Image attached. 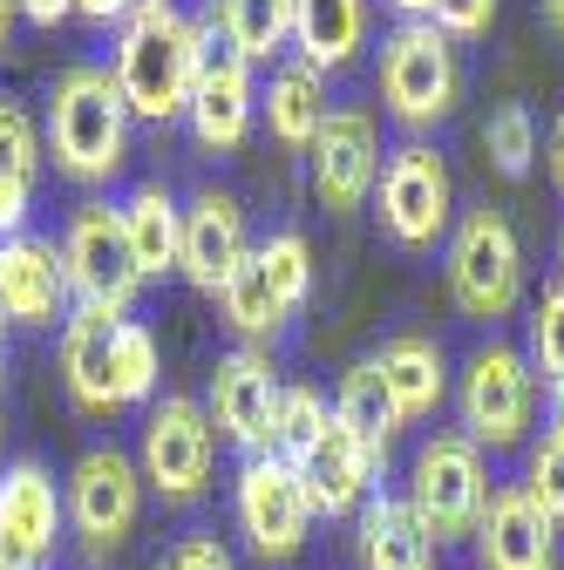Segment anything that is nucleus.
Listing matches in <instances>:
<instances>
[{
	"instance_id": "obj_1",
	"label": "nucleus",
	"mask_w": 564,
	"mask_h": 570,
	"mask_svg": "<svg viewBox=\"0 0 564 570\" xmlns=\"http://www.w3.org/2000/svg\"><path fill=\"white\" fill-rule=\"evenodd\" d=\"M41 150L55 157L68 184H109L129 164V102L109 68L76 61L55 76L48 116H41Z\"/></svg>"
},
{
	"instance_id": "obj_2",
	"label": "nucleus",
	"mask_w": 564,
	"mask_h": 570,
	"mask_svg": "<svg viewBox=\"0 0 564 570\" xmlns=\"http://www.w3.org/2000/svg\"><path fill=\"white\" fill-rule=\"evenodd\" d=\"M116 89L129 116L144 122H177L191 109V76H197V21H184L171 0L164 8H136L116 35Z\"/></svg>"
},
{
	"instance_id": "obj_3",
	"label": "nucleus",
	"mask_w": 564,
	"mask_h": 570,
	"mask_svg": "<svg viewBox=\"0 0 564 570\" xmlns=\"http://www.w3.org/2000/svg\"><path fill=\"white\" fill-rule=\"evenodd\" d=\"M489 503V462L463 428H443L415 449L408 462V510L421 517L429 543H463L476 537V517Z\"/></svg>"
},
{
	"instance_id": "obj_4",
	"label": "nucleus",
	"mask_w": 564,
	"mask_h": 570,
	"mask_svg": "<svg viewBox=\"0 0 564 570\" xmlns=\"http://www.w3.org/2000/svg\"><path fill=\"white\" fill-rule=\"evenodd\" d=\"M381 102L408 129H429L463 102V55L436 21H401L381 41Z\"/></svg>"
},
{
	"instance_id": "obj_5",
	"label": "nucleus",
	"mask_w": 564,
	"mask_h": 570,
	"mask_svg": "<svg viewBox=\"0 0 564 570\" xmlns=\"http://www.w3.org/2000/svg\"><path fill=\"white\" fill-rule=\"evenodd\" d=\"M61 517H68V530H76V543L89 557H116L136 537V523H144V469L109 442L89 449L76 469H68Z\"/></svg>"
},
{
	"instance_id": "obj_6",
	"label": "nucleus",
	"mask_w": 564,
	"mask_h": 570,
	"mask_svg": "<svg viewBox=\"0 0 564 570\" xmlns=\"http://www.w3.org/2000/svg\"><path fill=\"white\" fill-rule=\"evenodd\" d=\"M61 272H68V293H76V306H96V313L129 320L136 293H144V272H136V258H129V238H123L116 204L89 197V204L68 210Z\"/></svg>"
},
{
	"instance_id": "obj_7",
	"label": "nucleus",
	"mask_w": 564,
	"mask_h": 570,
	"mask_svg": "<svg viewBox=\"0 0 564 570\" xmlns=\"http://www.w3.org/2000/svg\"><path fill=\"white\" fill-rule=\"evenodd\" d=\"M449 293L469 320H510L524 299V252L504 210H469L449 238Z\"/></svg>"
},
{
	"instance_id": "obj_8",
	"label": "nucleus",
	"mask_w": 564,
	"mask_h": 570,
	"mask_svg": "<svg viewBox=\"0 0 564 570\" xmlns=\"http://www.w3.org/2000/svg\"><path fill=\"white\" fill-rule=\"evenodd\" d=\"M136 469H144V489H157L164 503H191V495H204L211 469H218V428H211L204 401H191V394L150 401L144 442H136Z\"/></svg>"
},
{
	"instance_id": "obj_9",
	"label": "nucleus",
	"mask_w": 564,
	"mask_h": 570,
	"mask_svg": "<svg viewBox=\"0 0 564 570\" xmlns=\"http://www.w3.org/2000/svg\"><path fill=\"white\" fill-rule=\"evenodd\" d=\"M456 407H463V435L476 449H517L531 435V414H537L531 361L504 340L476 346L469 367H463V387H456Z\"/></svg>"
},
{
	"instance_id": "obj_10",
	"label": "nucleus",
	"mask_w": 564,
	"mask_h": 570,
	"mask_svg": "<svg viewBox=\"0 0 564 570\" xmlns=\"http://www.w3.org/2000/svg\"><path fill=\"white\" fill-rule=\"evenodd\" d=\"M259 116V89H252V61L218 35V21H197V76H191V136L204 150H239L245 129Z\"/></svg>"
},
{
	"instance_id": "obj_11",
	"label": "nucleus",
	"mask_w": 564,
	"mask_h": 570,
	"mask_svg": "<svg viewBox=\"0 0 564 570\" xmlns=\"http://www.w3.org/2000/svg\"><path fill=\"white\" fill-rule=\"evenodd\" d=\"M232 510H239V530L252 537V550L265 563H293L307 550V537H313V495H307L300 469L279 462V455H252L239 469Z\"/></svg>"
},
{
	"instance_id": "obj_12",
	"label": "nucleus",
	"mask_w": 564,
	"mask_h": 570,
	"mask_svg": "<svg viewBox=\"0 0 564 570\" xmlns=\"http://www.w3.org/2000/svg\"><path fill=\"white\" fill-rule=\"evenodd\" d=\"M449 164L429 142H401L381 170V232L401 252H429L449 232Z\"/></svg>"
},
{
	"instance_id": "obj_13",
	"label": "nucleus",
	"mask_w": 564,
	"mask_h": 570,
	"mask_svg": "<svg viewBox=\"0 0 564 570\" xmlns=\"http://www.w3.org/2000/svg\"><path fill=\"white\" fill-rule=\"evenodd\" d=\"M61 489L41 462L0 469V570H55L61 550Z\"/></svg>"
},
{
	"instance_id": "obj_14",
	"label": "nucleus",
	"mask_w": 564,
	"mask_h": 570,
	"mask_svg": "<svg viewBox=\"0 0 564 570\" xmlns=\"http://www.w3.org/2000/svg\"><path fill=\"white\" fill-rule=\"evenodd\" d=\"M272 407H279V374H272V353L259 346H239L211 367V387H204V414L211 428L252 455H272Z\"/></svg>"
},
{
	"instance_id": "obj_15",
	"label": "nucleus",
	"mask_w": 564,
	"mask_h": 570,
	"mask_svg": "<svg viewBox=\"0 0 564 570\" xmlns=\"http://www.w3.org/2000/svg\"><path fill=\"white\" fill-rule=\"evenodd\" d=\"M313 190L320 204L333 210V218H347V210H361L368 190L381 184V129L368 109H327L320 136H313Z\"/></svg>"
},
{
	"instance_id": "obj_16",
	"label": "nucleus",
	"mask_w": 564,
	"mask_h": 570,
	"mask_svg": "<svg viewBox=\"0 0 564 570\" xmlns=\"http://www.w3.org/2000/svg\"><path fill=\"white\" fill-rule=\"evenodd\" d=\"M245 210L232 190H197L184 204V238H177V272L197 293H225V278L245 265Z\"/></svg>"
},
{
	"instance_id": "obj_17",
	"label": "nucleus",
	"mask_w": 564,
	"mask_h": 570,
	"mask_svg": "<svg viewBox=\"0 0 564 570\" xmlns=\"http://www.w3.org/2000/svg\"><path fill=\"white\" fill-rule=\"evenodd\" d=\"M476 557L483 570H557V523L524 495V482L489 489L476 517Z\"/></svg>"
},
{
	"instance_id": "obj_18",
	"label": "nucleus",
	"mask_w": 564,
	"mask_h": 570,
	"mask_svg": "<svg viewBox=\"0 0 564 570\" xmlns=\"http://www.w3.org/2000/svg\"><path fill=\"white\" fill-rule=\"evenodd\" d=\"M0 299H8V326H55L76 313V293H68L61 272V245L21 232L0 238Z\"/></svg>"
},
{
	"instance_id": "obj_19",
	"label": "nucleus",
	"mask_w": 564,
	"mask_h": 570,
	"mask_svg": "<svg viewBox=\"0 0 564 570\" xmlns=\"http://www.w3.org/2000/svg\"><path fill=\"white\" fill-rule=\"evenodd\" d=\"M381 462H388V455L361 449V442H354V435H347V428L327 414L320 442H313L293 469H300V482H307V495H313V517H354L368 495H375Z\"/></svg>"
},
{
	"instance_id": "obj_20",
	"label": "nucleus",
	"mask_w": 564,
	"mask_h": 570,
	"mask_svg": "<svg viewBox=\"0 0 564 570\" xmlns=\"http://www.w3.org/2000/svg\"><path fill=\"white\" fill-rule=\"evenodd\" d=\"M116 313H96V306H76L61 320V387L82 414H116L123 394H116Z\"/></svg>"
},
{
	"instance_id": "obj_21",
	"label": "nucleus",
	"mask_w": 564,
	"mask_h": 570,
	"mask_svg": "<svg viewBox=\"0 0 564 570\" xmlns=\"http://www.w3.org/2000/svg\"><path fill=\"white\" fill-rule=\"evenodd\" d=\"M41 164H48V150H41L35 116L14 96H0V238H21L28 232Z\"/></svg>"
},
{
	"instance_id": "obj_22",
	"label": "nucleus",
	"mask_w": 564,
	"mask_h": 570,
	"mask_svg": "<svg viewBox=\"0 0 564 570\" xmlns=\"http://www.w3.org/2000/svg\"><path fill=\"white\" fill-rule=\"evenodd\" d=\"M259 109H265L272 142H286V150H313V136L327 122V76H320L313 61H272V82H265Z\"/></svg>"
},
{
	"instance_id": "obj_23",
	"label": "nucleus",
	"mask_w": 564,
	"mask_h": 570,
	"mask_svg": "<svg viewBox=\"0 0 564 570\" xmlns=\"http://www.w3.org/2000/svg\"><path fill=\"white\" fill-rule=\"evenodd\" d=\"M375 367H381V381H388V394H395L401 428L421 421V414H436L443 394H449V361H443V346H436V340H421V333L388 340V346L375 353Z\"/></svg>"
},
{
	"instance_id": "obj_24",
	"label": "nucleus",
	"mask_w": 564,
	"mask_h": 570,
	"mask_svg": "<svg viewBox=\"0 0 564 570\" xmlns=\"http://www.w3.org/2000/svg\"><path fill=\"white\" fill-rule=\"evenodd\" d=\"M361 563L368 570H436V543L408 510V495H368L361 503Z\"/></svg>"
},
{
	"instance_id": "obj_25",
	"label": "nucleus",
	"mask_w": 564,
	"mask_h": 570,
	"mask_svg": "<svg viewBox=\"0 0 564 570\" xmlns=\"http://www.w3.org/2000/svg\"><path fill=\"white\" fill-rule=\"evenodd\" d=\"M116 218H123V238H129V258H136V272H144V285L164 278V272H177L184 210H177V197H171L164 184H136V190L116 204Z\"/></svg>"
},
{
	"instance_id": "obj_26",
	"label": "nucleus",
	"mask_w": 564,
	"mask_h": 570,
	"mask_svg": "<svg viewBox=\"0 0 564 570\" xmlns=\"http://www.w3.org/2000/svg\"><path fill=\"white\" fill-rule=\"evenodd\" d=\"M368 41V0H300L293 14V48L300 61H313L320 76L347 68Z\"/></svg>"
},
{
	"instance_id": "obj_27",
	"label": "nucleus",
	"mask_w": 564,
	"mask_h": 570,
	"mask_svg": "<svg viewBox=\"0 0 564 570\" xmlns=\"http://www.w3.org/2000/svg\"><path fill=\"white\" fill-rule=\"evenodd\" d=\"M333 421L354 435L361 449H375V455H388V442L401 435V414H395V394H388V381H381V367L375 361H354L340 374V394H333Z\"/></svg>"
},
{
	"instance_id": "obj_28",
	"label": "nucleus",
	"mask_w": 564,
	"mask_h": 570,
	"mask_svg": "<svg viewBox=\"0 0 564 570\" xmlns=\"http://www.w3.org/2000/svg\"><path fill=\"white\" fill-rule=\"evenodd\" d=\"M293 14H300V0H218V8H211L218 35H225L252 68L286 55V41H293Z\"/></svg>"
},
{
	"instance_id": "obj_29",
	"label": "nucleus",
	"mask_w": 564,
	"mask_h": 570,
	"mask_svg": "<svg viewBox=\"0 0 564 570\" xmlns=\"http://www.w3.org/2000/svg\"><path fill=\"white\" fill-rule=\"evenodd\" d=\"M218 306H225V326L239 333V340H272L279 326L293 320V306L279 299V285L265 278V265H259V252H245V265L225 278V293H218Z\"/></svg>"
},
{
	"instance_id": "obj_30",
	"label": "nucleus",
	"mask_w": 564,
	"mask_h": 570,
	"mask_svg": "<svg viewBox=\"0 0 564 570\" xmlns=\"http://www.w3.org/2000/svg\"><path fill=\"white\" fill-rule=\"evenodd\" d=\"M327 401L313 387H279V407H272V455L279 462H300L313 442H320V428H327Z\"/></svg>"
},
{
	"instance_id": "obj_31",
	"label": "nucleus",
	"mask_w": 564,
	"mask_h": 570,
	"mask_svg": "<svg viewBox=\"0 0 564 570\" xmlns=\"http://www.w3.org/2000/svg\"><path fill=\"white\" fill-rule=\"evenodd\" d=\"M116 394H123V407L157 401V333L144 320L116 326Z\"/></svg>"
},
{
	"instance_id": "obj_32",
	"label": "nucleus",
	"mask_w": 564,
	"mask_h": 570,
	"mask_svg": "<svg viewBox=\"0 0 564 570\" xmlns=\"http://www.w3.org/2000/svg\"><path fill=\"white\" fill-rule=\"evenodd\" d=\"M483 150H489V164H497L504 177H531V164H537V122H531V109H524V102L489 109Z\"/></svg>"
},
{
	"instance_id": "obj_33",
	"label": "nucleus",
	"mask_w": 564,
	"mask_h": 570,
	"mask_svg": "<svg viewBox=\"0 0 564 570\" xmlns=\"http://www.w3.org/2000/svg\"><path fill=\"white\" fill-rule=\"evenodd\" d=\"M252 252H259L265 278L279 285V299L300 313V306H307V293H313V245H307L300 232H272V238H265V245H252Z\"/></svg>"
},
{
	"instance_id": "obj_34",
	"label": "nucleus",
	"mask_w": 564,
	"mask_h": 570,
	"mask_svg": "<svg viewBox=\"0 0 564 570\" xmlns=\"http://www.w3.org/2000/svg\"><path fill=\"white\" fill-rule=\"evenodd\" d=\"M524 361H531V374L564 381V285H551V293L537 299V313H531V340H524Z\"/></svg>"
},
{
	"instance_id": "obj_35",
	"label": "nucleus",
	"mask_w": 564,
	"mask_h": 570,
	"mask_svg": "<svg viewBox=\"0 0 564 570\" xmlns=\"http://www.w3.org/2000/svg\"><path fill=\"white\" fill-rule=\"evenodd\" d=\"M524 495L551 517V523H564V435L551 428V435L531 449V469H524Z\"/></svg>"
},
{
	"instance_id": "obj_36",
	"label": "nucleus",
	"mask_w": 564,
	"mask_h": 570,
	"mask_svg": "<svg viewBox=\"0 0 564 570\" xmlns=\"http://www.w3.org/2000/svg\"><path fill=\"white\" fill-rule=\"evenodd\" d=\"M429 21L449 35V41H476L497 21V0H429Z\"/></svg>"
},
{
	"instance_id": "obj_37",
	"label": "nucleus",
	"mask_w": 564,
	"mask_h": 570,
	"mask_svg": "<svg viewBox=\"0 0 564 570\" xmlns=\"http://www.w3.org/2000/svg\"><path fill=\"white\" fill-rule=\"evenodd\" d=\"M157 570H239V563H232V550L211 537V530H184V537L164 550Z\"/></svg>"
},
{
	"instance_id": "obj_38",
	"label": "nucleus",
	"mask_w": 564,
	"mask_h": 570,
	"mask_svg": "<svg viewBox=\"0 0 564 570\" xmlns=\"http://www.w3.org/2000/svg\"><path fill=\"white\" fill-rule=\"evenodd\" d=\"M14 8H21L35 28H61L68 14H76V0H14Z\"/></svg>"
},
{
	"instance_id": "obj_39",
	"label": "nucleus",
	"mask_w": 564,
	"mask_h": 570,
	"mask_svg": "<svg viewBox=\"0 0 564 570\" xmlns=\"http://www.w3.org/2000/svg\"><path fill=\"white\" fill-rule=\"evenodd\" d=\"M76 14H89V21H129V0H76Z\"/></svg>"
},
{
	"instance_id": "obj_40",
	"label": "nucleus",
	"mask_w": 564,
	"mask_h": 570,
	"mask_svg": "<svg viewBox=\"0 0 564 570\" xmlns=\"http://www.w3.org/2000/svg\"><path fill=\"white\" fill-rule=\"evenodd\" d=\"M388 8H395L401 21H429V0H388Z\"/></svg>"
},
{
	"instance_id": "obj_41",
	"label": "nucleus",
	"mask_w": 564,
	"mask_h": 570,
	"mask_svg": "<svg viewBox=\"0 0 564 570\" xmlns=\"http://www.w3.org/2000/svg\"><path fill=\"white\" fill-rule=\"evenodd\" d=\"M551 170H557V184H564V116H557V129H551Z\"/></svg>"
},
{
	"instance_id": "obj_42",
	"label": "nucleus",
	"mask_w": 564,
	"mask_h": 570,
	"mask_svg": "<svg viewBox=\"0 0 564 570\" xmlns=\"http://www.w3.org/2000/svg\"><path fill=\"white\" fill-rule=\"evenodd\" d=\"M551 428L564 435V381H551Z\"/></svg>"
},
{
	"instance_id": "obj_43",
	"label": "nucleus",
	"mask_w": 564,
	"mask_h": 570,
	"mask_svg": "<svg viewBox=\"0 0 564 570\" xmlns=\"http://www.w3.org/2000/svg\"><path fill=\"white\" fill-rule=\"evenodd\" d=\"M14 14H21L14 0H0V48H8V35H14Z\"/></svg>"
},
{
	"instance_id": "obj_44",
	"label": "nucleus",
	"mask_w": 564,
	"mask_h": 570,
	"mask_svg": "<svg viewBox=\"0 0 564 570\" xmlns=\"http://www.w3.org/2000/svg\"><path fill=\"white\" fill-rule=\"evenodd\" d=\"M544 21H551V28L564 35V0H544Z\"/></svg>"
},
{
	"instance_id": "obj_45",
	"label": "nucleus",
	"mask_w": 564,
	"mask_h": 570,
	"mask_svg": "<svg viewBox=\"0 0 564 570\" xmlns=\"http://www.w3.org/2000/svg\"><path fill=\"white\" fill-rule=\"evenodd\" d=\"M0 381H8V333H0Z\"/></svg>"
},
{
	"instance_id": "obj_46",
	"label": "nucleus",
	"mask_w": 564,
	"mask_h": 570,
	"mask_svg": "<svg viewBox=\"0 0 564 570\" xmlns=\"http://www.w3.org/2000/svg\"><path fill=\"white\" fill-rule=\"evenodd\" d=\"M136 8H164V0H129V14H136Z\"/></svg>"
},
{
	"instance_id": "obj_47",
	"label": "nucleus",
	"mask_w": 564,
	"mask_h": 570,
	"mask_svg": "<svg viewBox=\"0 0 564 570\" xmlns=\"http://www.w3.org/2000/svg\"><path fill=\"white\" fill-rule=\"evenodd\" d=\"M0 333H8V299H0Z\"/></svg>"
},
{
	"instance_id": "obj_48",
	"label": "nucleus",
	"mask_w": 564,
	"mask_h": 570,
	"mask_svg": "<svg viewBox=\"0 0 564 570\" xmlns=\"http://www.w3.org/2000/svg\"><path fill=\"white\" fill-rule=\"evenodd\" d=\"M0 449H8V428H0Z\"/></svg>"
}]
</instances>
